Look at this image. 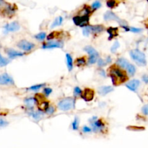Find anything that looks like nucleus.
<instances>
[{"instance_id": "37", "label": "nucleus", "mask_w": 148, "mask_h": 148, "mask_svg": "<svg viewBox=\"0 0 148 148\" xmlns=\"http://www.w3.org/2000/svg\"><path fill=\"white\" fill-rule=\"evenodd\" d=\"M8 125V122L4 120L3 118H0V127H4Z\"/></svg>"}, {"instance_id": "43", "label": "nucleus", "mask_w": 148, "mask_h": 148, "mask_svg": "<svg viewBox=\"0 0 148 148\" xmlns=\"http://www.w3.org/2000/svg\"><path fill=\"white\" fill-rule=\"evenodd\" d=\"M147 2H148V0H147Z\"/></svg>"}, {"instance_id": "17", "label": "nucleus", "mask_w": 148, "mask_h": 148, "mask_svg": "<svg viewBox=\"0 0 148 148\" xmlns=\"http://www.w3.org/2000/svg\"><path fill=\"white\" fill-rule=\"evenodd\" d=\"M114 90V88L111 86H102L98 90V93L101 95H106L109 94V93L112 92Z\"/></svg>"}, {"instance_id": "32", "label": "nucleus", "mask_w": 148, "mask_h": 148, "mask_svg": "<svg viewBox=\"0 0 148 148\" xmlns=\"http://www.w3.org/2000/svg\"><path fill=\"white\" fill-rule=\"evenodd\" d=\"M43 84H41V85H33V86H31L29 87V90H39L40 88H41L43 86Z\"/></svg>"}, {"instance_id": "20", "label": "nucleus", "mask_w": 148, "mask_h": 148, "mask_svg": "<svg viewBox=\"0 0 148 148\" xmlns=\"http://www.w3.org/2000/svg\"><path fill=\"white\" fill-rule=\"evenodd\" d=\"M116 64L118 65L119 66L122 68H126L128 66V65L129 64V62H128L127 60L125 59L124 58H119L117 59L116 61Z\"/></svg>"}, {"instance_id": "40", "label": "nucleus", "mask_w": 148, "mask_h": 148, "mask_svg": "<svg viewBox=\"0 0 148 148\" xmlns=\"http://www.w3.org/2000/svg\"><path fill=\"white\" fill-rule=\"evenodd\" d=\"M82 131H83V132H85V133L90 132H91V129L89 128L88 126H83V128H82Z\"/></svg>"}, {"instance_id": "28", "label": "nucleus", "mask_w": 148, "mask_h": 148, "mask_svg": "<svg viewBox=\"0 0 148 148\" xmlns=\"http://www.w3.org/2000/svg\"><path fill=\"white\" fill-rule=\"evenodd\" d=\"M35 38H36L38 41H43V40L46 38V33H43V32H41V33H38V34H37L36 36H35Z\"/></svg>"}, {"instance_id": "30", "label": "nucleus", "mask_w": 148, "mask_h": 148, "mask_svg": "<svg viewBox=\"0 0 148 148\" xmlns=\"http://www.w3.org/2000/svg\"><path fill=\"white\" fill-rule=\"evenodd\" d=\"M78 125H79V120L76 117V118H74L72 124L73 129H74V130H77V129H78Z\"/></svg>"}, {"instance_id": "23", "label": "nucleus", "mask_w": 148, "mask_h": 148, "mask_svg": "<svg viewBox=\"0 0 148 148\" xmlns=\"http://www.w3.org/2000/svg\"><path fill=\"white\" fill-rule=\"evenodd\" d=\"M30 116L33 117L34 119L36 120H38L41 118V117L43 116V114L42 113L41 111H33V112H30L29 113Z\"/></svg>"}, {"instance_id": "24", "label": "nucleus", "mask_w": 148, "mask_h": 148, "mask_svg": "<svg viewBox=\"0 0 148 148\" xmlns=\"http://www.w3.org/2000/svg\"><path fill=\"white\" fill-rule=\"evenodd\" d=\"M24 102H25V105L27 106V107L32 109L35 102H36V99L34 98H28L26 99H25Z\"/></svg>"}, {"instance_id": "39", "label": "nucleus", "mask_w": 148, "mask_h": 148, "mask_svg": "<svg viewBox=\"0 0 148 148\" xmlns=\"http://www.w3.org/2000/svg\"><path fill=\"white\" fill-rule=\"evenodd\" d=\"M74 93L76 95H81L82 91H81V90L80 87H76L75 88H74Z\"/></svg>"}, {"instance_id": "16", "label": "nucleus", "mask_w": 148, "mask_h": 148, "mask_svg": "<svg viewBox=\"0 0 148 148\" xmlns=\"http://www.w3.org/2000/svg\"><path fill=\"white\" fill-rule=\"evenodd\" d=\"M139 84H140V82H139L138 80H133L129 81L128 83H126V86L130 90L135 92L137 89L138 88V87L139 86Z\"/></svg>"}, {"instance_id": "31", "label": "nucleus", "mask_w": 148, "mask_h": 148, "mask_svg": "<svg viewBox=\"0 0 148 148\" xmlns=\"http://www.w3.org/2000/svg\"><path fill=\"white\" fill-rule=\"evenodd\" d=\"M101 7V3L99 2V1H95L93 3L92 5V8L94 9V10H97L98 8H100Z\"/></svg>"}, {"instance_id": "18", "label": "nucleus", "mask_w": 148, "mask_h": 148, "mask_svg": "<svg viewBox=\"0 0 148 148\" xmlns=\"http://www.w3.org/2000/svg\"><path fill=\"white\" fill-rule=\"evenodd\" d=\"M85 51L87 53V54H89V56L90 57H98V51H97L95 49H94L93 47H92V46H86V47H85Z\"/></svg>"}, {"instance_id": "1", "label": "nucleus", "mask_w": 148, "mask_h": 148, "mask_svg": "<svg viewBox=\"0 0 148 148\" xmlns=\"http://www.w3.org/2000/svg\"><path fill=\"white\" fill-rule=\"evenodd\" d=\"M110 77L112 82L114 85H118L123 83L127 80L126 74L122 70L114 66H112L110 69Z\"/></svg>"}, {"instance_id": "6", "label": "nucleus", "mask_w": 148, "mask_h": 148, "mask_svg": "<svg viewBox=\"0 0 148 148\" xmlns=\"http://www.w3.org/2000/svg\"><path fill=\"white\" fill-rule=\"evenodd\" d=\"M89 20H90L89 14H79V15L74 17V18H73L74 24L77 26H80V27H85V26L87 25Z\"/></svg>"}, {"instance_id": "11", "label": "nucleus", "mask_w": 148, "mask_h": 148, "mask_svg": "<svg viewBox=\"0 0 148 148\" xmlns=\"http://www.w3.org/2000/svg\"><path fill=\"white\" fill-rule=\"evenodd\" d=\"M17 47L20 48L22 50L25 51H30L33 48L35 47V45L33 43H30L25 40H22L17 43Z\"/></svg>"}, {"instance_id": "34", "label": "nucleus", "mask_w": 148, "mask_h": 148, "mask_svg": "<svg viewBox=\"0 0 148 148\" xmlns=\"http://www.w3.org/2000/svg\"><path fill=\"white\" fill-rule=\"evenodd\" d=\"M116 5L115 0H109L107 2V6L110 8H114Z\"/></svg>"}, {"instance_id": "4", "label": "nucleus", "mask_w": 148, "mask_h": 148, "mask_svg": "<svg viewBox=\"0 0 148 148\" xmlns=\"http://www.w3.org/2000/svg\"><path fill=\"white\" fill-rule=\"evenodd\" d=\"M75 106V100L72 98H66L62 100L58 104L60 110L69 111L74 109Z\"/></svg>"}, {"instance_id": "8", "label": "nucleus", "mask_w": 148, "mask_h": 148, "mask_svg": "<svg viewBox=\"0 0 148 148\" xmlns=\"http://www.w3.org/2000/svg\"><path fill=\"white\" fill-rule=\"evenodd\" d=\"M96 117H93L90 119V123H91L92 129L94 132H98L103 130L104 128V124L102 121L100 119H96Z\"/></svg>"}, {"instance_id": "22", "label": "nucleus", "mask_w": 148, "mask_h": 148, "mask_svg": "<svg viewBox=\"0 0 148 148\" xmlns=\"http://www.w3.org/2000/svg\"><path fill=\"white\" fill-rule=\"evenodd\" d=\"M63 17H61V16H59V17H57V18H56L55 20H54V21L53 22V23L51 25V28H55V27H57V26H59V25H62V23L63 22Z\"/></svg>"}, {"instance_id": "27", "label": "nucleus", "mask_w": 148, "mask_h": 148, "mask_svg": "<svg viewBox=\"0 0 148 148\" xmlns=\"http://www.w3.org/2000/svg\"><path fill=\"white\" fill-rule=\"evenodd\" d=\"M86 64V60L84 58H79L76 60V65L78 66H83Z\"/></svg>"}, {"instance_id": "5", "label": "nucleus", "mask_w": 148, "mask_h": 148, "mask_svg": "<svg viewBox=\"0 0 148 148\" xmlns=\"http://www.w3.org/2000/svg\"><path fill=\"white\" fill-rule=\"evenodd\" d=\"M104 28L102 25H86L82 30V33L85 36H88L90 33H99L103 30Z\"/></svg>"}, {"instance_id": "7", "label": "nucleus", "mask_w": 148, "mask_h": 148, "mask_svg": "<svg viewBox=\"0 0 148 148\" xmlns=\"http://www.w3.org/2000/svg\"><path fill=\"white\" fill-rule=\"evenodd\" d=\"M20 28V25L17 22H12L10 23H8L4 26V33H13V32L18 31Z\"/></svg>"}, {"instance_id": "33", "label": "nucleus", "mask_w": 148, "mask_h": 148, "mask_svg": "<svg viewBox=\"0 0 148 148\" xmlns=\"http://www.w3.org/2000/svg\"><path fill=\"white\" fill-rule=\"evenodd\" d=\"M54 111H55V109H54V108L53 107V106L48 107L47 109L46 110V113L47 114H49V115H51V114H53L54 113Z\"/></svg>"}, {"instance_id": "12", "label": "nucleus", "mask_w": 148, "mask_h": 148, "mask_svg": "<svg viewBox=\"0 0 148 148\" xmlns=\"http://www.w3.org/2000/svg\"><path fill=\"white\" fill-rule=\"evenodd\" d=\"M104 20L106 21L115 20L116 21V22H118L121 25H124L125 24V22H124L123 21H121V20H120V18L118 16L116 15L114 12H112L111 11H108L105 13V14H104Z\"/></svg>"}, {"instance_id": "14", "label": "nucleus", "mask_w": 148, "mask_h": 148, "mask_svg": "<svg viewBox=\"0 0 148 148\" xmlns=\"http://www.w3.org/2000/svg\"><path fill=\"white\" fill-rule=\"evenodd\" d=\"M63 43L62 41H52L48 42L43 45L42 48L43 49H54V48H62L63 47Z\"/></svg>"}, {"instance_id": "36", "label": "nucleus", "mask_w": 148, "mask_h": 148, "mask_svg": "<svg viewBox=\"0 0 148 148\" xmlns=\"http://www.w3.org/2000/svg\"><path fill=\"white\" fill-rule=\"evenodd\" d=\"M107 62L106 61H104V60L101 59H100L99 60H98V64L99 66H105V65L107 64Z\"/></svg>"}, {"instance_id": "15", "label": "nucleus", "mask_w": 148, "mask_h": 148, "mask_svg": "<svg viewBox=\"0 0 148 148\" xmlns=\"http://www.w3.org/2000/svg\"><path fill=\"white\" fill-rule=\"evenodd\" d=\"M6 53L10 59H15L17 57H20L24 56V53L20 51H17L12 49H6Z\"/></svg>"}, {"instance_id": "10", "label": "nucleus", "mask_w": 148, "mask_h": 148, "mask_svg": "<svg viewBox=\"0 0 148 148\" xmlns=\"http://www.w3.org/2000/svg\"><path fill=\"white\" fill-rule=\"evenodd\" d=\"M35 99H36V101L38 103V107H39L41 110L46 111L47 108L49 107V103H48V101H45L44 98L41 95L37 94L36 97H35Z\"/></svg>"}, {"instance_id": "25", "label": "nucleus", "mask_w": 148, "mask_h": 148, "mask_svg": "<svg viewBox=\"0 0 148 148\" xmlns=\"http://www.w3.org/2000/svg\"><path fill=\"white\" fill-rule=\"evenodd\" d=\"M10 62V60L2 57L1 53H0V67H4V66H7Z\"/></svg>"}, {"instance_id": "29", "label": "nucleus", "mask_w": 148, "mask_h": 148, "mask_svg": "<svg viewBox=\"0 0 148 148\" xmlns=\"http://www.w3.org/2000/svg\"><path fill=\"white\" fill-rule=\"evenodd\" d=\"M119 46H120L119 42L116 41L115 43H114V44L112 46L111 49V51L112 53H115V52L116 51L117 49L119 48Z\"/></svg>"}, {"instance_id": "21", "label": "nucleus", "mask_w": 148, "mask_h": 148, "mask_svg": "<svg viewBox=\"0 0 148 148\" xmlns=\"http://www.w3.org/2000/svg\"><path fill=\"white\" fill-rule=\"evenodd\" d=\"M66 64H67V67L69 71H71L73 68V59L72 58L71 55L69 54H66Z\"/></svg>"}, {"instance_id": "42", "label": "nucleus", "mask_w": 148, "mask_h": 148, "mask_svg": "<svg viewBox=\"0 0 148 148\" xmlns=\"http://www.w3.org/2000/svg\"><path fill=\"white\" fill-rule=\"evenodd\" d=\"M142 80H143V81L145 82V83H148V75L147 74H145V75H144L143 77H142Z\"/></svg>"}, {"instance_id": "2", "label": "nucleus", "mask_w": 148, "mask_h": 148, "mask_svg": "<svg viewBox=\"0 0 148 148\" xmlns=\"http://www.w3.org/2000/svg\"><path fill=\"white\" fill-rule=\"evenodd\" d=\"M15 8L13 5L7 3L5 0H0V14L4 17H10L15 12Z\"/></svg>"}, {"instance_id": "9", "label": "nucleus", "mask_w": 148, "mask_h": 148, "mask_svg": "<svg viewBox=\"0 0 148 148\" xmlns=\"http://www.w3.org/2000/svg\"><path fill=\"white\" fill-rule=\"evenodd\" d=\"M14 85V80L7 73L0 74V85Z\"/></svg>"}, {"instance_id": "26", "label": "nucleus", "mask_w": 148, "mask_h": 148, "mask_svg": "<svg viewBox=\"0 0 148 148\" xmlns=\"http://www.w3.org/2000/svg\"><path fill=\"white\" fill-rule=\"evenodd\" d=\"M126 69H127V72L129 74V75L131 76L134 75V74H135L136 72V68L134 65L129 63V64L128 65V66L126 67Z\"/></svg>"}, {"instance_id": "3", "label": "nucleus", "mask_w": 148, "mask_h": 148, "mask_svg": "<svg viewBox=\"0 0 148 148\" xmlns=\"http://www.w3.org/2000/svg\"><path fill=\"white\" fill-rule=\"evenodd\" d=\"M130 57L139 66H145L147 64L146 58L143 52L138 49L131 50L129 52Z\"/></svg>"}, {"instance_id": "35", "label": "nucleus", "mask_w": 148, "mask_h": 148, "mask_svg": "<svg viewBox=\"0 0 148 148\" xmlns=\"http://www.w3.org/2000/svg\"><path fill=\"white\" fill-rule=\"evenodd\" d=\"M142 30L141 28H137L134 27H129V31L132 32V33H140Z\"/></svg>"}, {"instance_id": "41", "label": "nucleus", "mask_w": 148, "mask_h": 148, "mask_svg": "<svg viewBox=\"0 0 148 148\" xmlns=\"http://www.w3.org/2000/svg\"><path fill=\"white\" fill-rule=\"evenodd\" d=\"M52 90L51 88H45L44 89V93L46 94V96H49V95L51 93Z\"/></svg>"}, {"instance_id": "13", "label": "nucleus", "mask_w": 148, "mask_h": 148, "mask_svg": "<svg viewBox=\"0 0 148 148\" xmlns=\"http://www.w3.org/2000/svg\"><path fill=\"white\" fill-rule=\"evenodd\" d=\"M81 97L86 102L91 101L93 99V98H94V91H93V90H91V89L86 88L83 92H82Z\"/></svg>"}, {"instance_id": "38", "label": "nucleus", "mask_w": 148, "mask_h": 148, "mask_svg": "<svg viewBox=\"0 0 148 148\" xmlns=\"http://www.w3.org/2000/svg\"><path fill=\"white\" fill-rule=\"evenodd\" d=\"M142 112H143L144 114L148 116V104L147 105H145V106H144L143 107H142Z\"/></svg>"}, {"instance_id": "19", "label": "nucleus", "mask_w": 148, "mask_h": 148, "mask_svg": "<svg viewBox=\"0 0 148 148\" xmlns=\"http://www.w3.org/2000/svg\"><path fill=\"white\" fill-rule=\"evenodd\" d=\"M107 31L109 34V40H111L113 38L117 36V35H118V28H109Z\"/></svg>"}]
</instances>
